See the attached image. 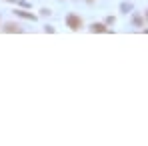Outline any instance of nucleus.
Listing matches in <instances>:
<instances>
[{
    "instance_id": "7ed1b4c3",
    "label": "nucleus",
    "mask_w": 148,
    "mask_h": 146,
    "mask_svg": "<svg viewBox=\"0 0 148 146\" xmlns=\"http://www.w3.org/2000/svg\"><path fill=\"white\" fill-rule=\"evenodd\" d=\"M92 32H108V28L104 24H100V22H96V24H92V28H90Z\"/></svg>"
},
{
    "instance_id": "f257e3e1",
    "label": "nucleus",
    "mask_w": 148,
    "mask_h": 146,
    "mask_svg": "<svg viewBox=\"0 0 148 146\" xmlns=\"http://www.w3.org/2000/svg\"><path fill=\"white\" fill-rule=\"evenodd\" d=\"M66 26H68L70 30H78V28L82 26V18L76 16V14H68V16H66Z\"/></svg>"
},
{
    "instance_id": "20e7f679",
    "label": "nucleus",
    "mask_w": 148,
    "mask_h": 146,
    "mask_svg": "<svg viewBox=\"0 0 148 146\" xmlns=\"http://www.w3.org/2000/svg\"><path fill=\"white\" fill-rule=\"evenodd\" d=\"M4 30H6V32H18V28H16L14 24H6V28H4Z\"/></svg>"
},
{
    "instance_id": "f03ea898",
    "label": "nucleus",
    "mask_w": 148,
    "mask_h": 146,
    "mask_svg": "<svg viewBox=\"0 0 148 146\" xmlns=\"http://www.w3.org/2000/svg\"><path fill=\"white\" fill-rule=\"evenodd\" d=\"M14 14L22 16V18H26V20H36V16H34V14H30V12H22V10H14Z\"/></svg>"
}]
</instances>
